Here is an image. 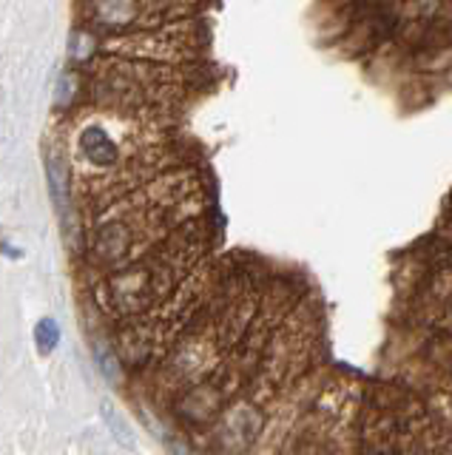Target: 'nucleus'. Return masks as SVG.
<instances>
[{
  "label": "nucleus",
  "instance_id": "obj_3",
  "mask_svg": "<svg viewBox=\"0 0 452 455\" xmlns=\"http://www.w3.org/2000/svg\"><path fill=\"white\" fill-rule=\"evenodd\" d=\"M35 345L40 350V355L54 353V347L60 345V327L54 319H40L35 327Z\"/></svg>",
  "mask_w": 452,
  "mask_h": 455
},
{
  "label": "nucleus",
  "instance_id": "obj_2",
  "mask_svg": "<svg viewBox=\"0 0 452 455\" xmlns=\"http://www.w3.org/2000/svg\"><path fill=\"white\" fill-rule=\"evenodd\" d=\"M46 180H49V194L52 203L58 205L60 217L68 213V165L60 154L46 156Z\"/></svg>",
  "mask_w": 452,
  "mask_h": 455
},
{
  "label": "nucleus",
  "instance_id": "obj_5",
  "mask_svg": "<svg viewBox=\"0 0 452 455\" xmlns=\"http://www.w3.org/2000/svg\"><path fill=\"white\" fill-rule=\"evenodd\" d=\"M0 251H6L9 259H20V256H23V251L20 248H12L6 239H0Z\"/></svg>",
  "mask_w": 452,
  "mask_h": 455
},
{
  "label": "nucleus",
  "instance_id": "obj_4",
  "mask_svg": "<svg viewBox=\"0 0 452 455\" xmlns=\"http://www.w3.org/2000/svg\"><path fill=\"white\" fill-rule=\"evenodd\" d=\"M97 364H100V370H103V376L108 379V381H117L120 379V367H117V362H115V355H108V350L103 347V345H97Z\"/></svg>",
  "mask_w": 452,
  "mask_h": 455
},
{
  "label": "nucleus",
  "instance_id": "obj_1",
  "mask_svg": "<svg viewBox=\"0 0 452 455\" xmlns=\"http://www.w3.org/2000/svg\"><path fill=\"white\" fill-rule=\"evenodd\" d=\"M80 148L89 156V163H94V165H115L117 163V146L111 142V137L100 125H91L83 132Z\"/></svg>",
  "mask_w": 452,
  "mask_h": 455
}]
</instances>
